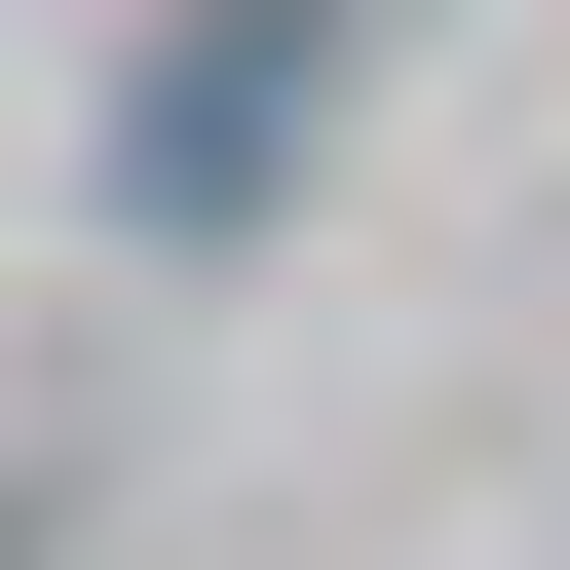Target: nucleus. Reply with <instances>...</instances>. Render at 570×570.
<instances>
[{
    "instance_id": "obj_1",
    "label": "nucleus",
    "mask_w": 570,
    "mask_h": 570,
    "mask_svg": "<svg viewBox=\"0 0 570 570\" xmlns=\"http://www.w3.org/2000/svg\"><path fill=\"white\" fill-rule=\"evenodd\" d=\"M305 115H343V0H153V77H115V190H153V228H228Z\"/></svg>"
}]
</instances>
